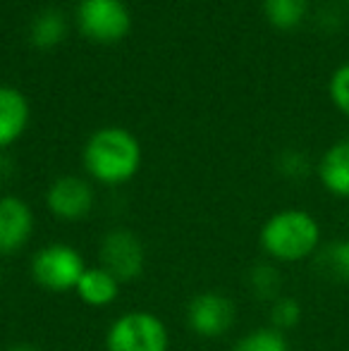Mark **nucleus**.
<instances>
[{
  "mask_svg": "<svg viewBox=\"0 0 349 351\" xmlns=\"http://www.w3.org/2000/svg\"><path fill=\"white\" fill-rule=\"evenodd\" d=\"M34 230V215L29 206L17 196L0 199V254L22 249Z\"/></svg>",
  "mask_w": 349,
  "mask_h": 351,
  "instance_id": "1a4fd4ad",
  "label": "nucleus"
},
{
  "mask_svg": "<svg viewBox=\"0 0 349 351\" xmlns=\"http://www.w3.org/2000/svg\"><path fill=\"white\" fill-rule=\"evenodd\" d=\"M321 227L306 210H280L261 230V246L273 258L294 263L316 254Z\"/></svg>",
  "mask_w": 349,
  "mask_h": 351,
  "instance_id": "f03ea898",
  "label": "nucleus"
},
{
  "mask_svg": "<svg viewBox=\"0 0 349 351\" xmlns=\"http://www.w3.org/2000/svg\"><path fill=\"white\" fill-rule=\"evenodd\" d=\"M186 320H189V328L201 337H220L232 328L234 304L228 296L206 291L189 304Z\"/></svg>",
  "mask_w": 349,
  "mask_h": 351,
  "instance_id": "0eeeda50",
  "label": "nucleus"
},
{
  "mask_svg": "<svg viewBox=\"0 0 349 351\" xmlns=\"http://www.w3.org/2000/svg\"><path fill=\"white\" fill-rule=\"evenodd\" d=\"M299 318H302V306L294 299H289V296H282V299H278L273 304L270 320H273V328L280 330V332L294 328V325L299 323Z\"/></svg>",
  "mask_w": 349,
  "mask_h": 351,
  "instance_id": "f3484780",
  "label": "nucleus"
},
{
  "mask_svg": "<svg viewBox=\"0 0 349 351\" xmlns=\"http://www.w3.org/2000/svg\"><path fill=\"white\" fill-rule=\"evenodd\" d=\"M77 294L88 306H108L117 296V280L103 268L84 270L80 285H77Z\"/></svg>",
  "mask_w": 349,
  "mask_h": 351,
  "instance_id": "ddd939ff",
  "label": "nucleus"
},
{
  "mask_svg": "<svg viewBox=\"0 0 349 351\" xmlns=\"http://www.w3.org/2000/svg\"><path fill=\"white\" fill-rule=\"evenodd\" d=\"M84 261L72 246L51 244L36 254L32 263L34 280L51 291L77 289L82 275H84Z\"/></svg>",
  "mask_w": 349,
  "mask_h": 351,
  "instance_id": "39448f33",
  "label": "nucleus"
},
{
  "mask_svg": "<svg viewBox=\"0 0 349 351\" xmlns=\"http://www.w3.org/2000/svg\"><path fill=\"white\" fill-rule=\"evenodd\" d=\"M309 0H263V12L273 27L294 29L304 19Z\"/></svg>",
  "mask_w": 349,
  "mask_h": 351,
  "instance_id": "2eb2a0df",
  "label": "nucleus"
},
{
  "mask_svg": "<svg viewBox=\"0 0 349 351\" xmlns=\"http://www.w3.org/2000/svg\"><path fill=\"white\" fill-rule=\"evenodd\" d=\"M84 165L93 180L122 184L132 180L141 165L139 141L122 127H103L86 141Z\"/></svg>",
  "mask_w": 349,
  "mask_h": 351,
  "instance_id": "f257e3e1",
  "label": "nucleus"
},
{
  "mask_svg": "<svg viewBox=\"0 0 349 351\" xmlns=\"http://www.w3.org/2000/svg\"><path fill=\"white\" fill-rule=\"evenodd\" d=\"M101 261L103 270H108L117 282L134 280L139 278L141 268H144V249L132 232L115 230L103 239Z\"/></svg>",
  "mask_w": 349,
  "mask_h": 351,
  "instance_id": "423d86ee",
  "label": "nucleus"
},
{
  "mask_svg": "<svg viewBox=\"0 0 349 351\" xmlns=\"http://www.w3.org/2000/svg\"><path fill=\"white\" fill-rule=\"evenodd\" d=\"M108 351H168V330L151 313H127L108 330Z\"/></svg>",
  "mask_w": 349,
  "mask_h": 351,
  "instance_id": "20e7f679",
  "label": "nucleus"
},
{
  "mask_svg": "<svg viewBox=\"0 0 349 351\" xmlns=\"http://www.w3.org/2000/svg\"><path fill=\"white\" fill-rule=\"evenodd\" d=\"M252 287L261 299H273L280 289V275L270 265H258L252 273Z\"/></svg>",
  "mask_w": 349,
  "mask_h": 351,
  "instance_id": "a211bd4d",
  "label": "nucleus"
},
{
  "mask_svg": "<svg viewBox=\"0 0 349 351\" xmlns=\"http://www.w3.org/2000/svg\"><path fill=\"white\" fill-rule=\"evenodd\" d=\"M318 175L330 194L349 199V139L328 148L318 165Z\"/></svg>",
  "mask_w": 349,
  "mask_h": 351,
  "instance_id": "9b49d317",
  "label": "nucleus"
},
{
  "mask_svg": "<svg viewBox=\"0 0 349 351\" xmlns=\"http://www.w3.org/2000/svg\"><path fill=\"white\" fill-rule=\"evenodd\" d=\"M10 351H36V349H32V347H12Z\"/></svg>",
  "mask_w": 349,
  "mask_h": 351,
  "instance_id": "412c9836",
  "label": "nucleus"
},
{
  "mask_svg": "<svg viewBox=\"0 0 349 351\" xmlns=\"http://www.w3.org/2000/svg\"><path fill=\"white\" fill-rule=\"evenodd\" d=\"M330 96H333V101H335V106L340 108L345 115H349V62L333 74Z\"/></svg>",
  "mask_w": 349,
  "mask_h": 351,
  "instance_id": "6ab92c4d",
  "label": "nucleus"
},
{
  "mask_svg": "<svg viewBox=\"0 0 349 351\" xmlns=\"http://www.w3.org/2000/svg\"><path fill=\"white\" fill-rule=\"evenodd\" d=\"M29 122V103L17 88L0 86V148L24 134Z\"/></svg>",
  "mask_w": 349,
  "mask_h": 351,
  "instance_id": "9d476101",
  "label": "nucleus"
},
{
  "mask_svg": "<svg viewBox=\"0 0 349 351\" xmlns=\"http://www.w3.org/2000/svg\"><path fill=\"white\" fill-rule=\"evenodd\" d=\"M234 351H289V344L280 330L263 328L239 339Z\"/></svg>",
  "mask_w": 349,
  "mask_h": 351,
  "instance_id": "dca6fc26",
  "label": "nucleus"
},
{
  "mask_svg": "<svg viewBox=\"0 0 349 351\" xmlns=\"http://www.w3.org/2000/svg\"><path fill=\"white\" fill-rule=\"evenodd\" d=\"M65 34H67V19L56 8H48L43 12H38L32 19V24H29V41H32V46L41 48V51L58 46L65 38Z\"/></svg>",
  "mask_w": 349,
  "mask_h": 351,
  "instance_id": "f8f14e48",
  "label": "nucleus"
},
{
  "mask_svg": "<svg viewBox=\"0 0 349 351\" xmlns=\"http://www.w3.org/2000/svg\"><path fill=\"white\" fill-rule=\"evenodd\" d=\"M316 270L326 280L349 282V241L340 239L328 244L316 256Z\"/></svg>",
  "mask_w": 349,
  "mask_h": 351,
  "instance_id": "4468645a",
  "label": "nucleus"
},
{
  "mask_svg": "<svg viewBox=\"0 0 349 351\" xmlns=\"http://www.w3.org/2000/svg\"><path fill=\"white\" fill-rule=\"evenodd\" d=\"M77 24L96 43H115L130 34L132 14L122 0H80Z\"/></svg>",
  "mask_w": 349,
  "mask_h": 351,
  "instance_id": "7ed1b4c3",
  "label": "nucleus"
},
{
  "mask_svg": "<svg viewBox=\"0 0 349 351\" xmlns=\"http://www.w3.org/2000/svg\"><path fill=\"white\" fill-rule=\"evenodd\" d=\"M282 172L285 175H289V177H302V175H306V158L302 156V153H285L282 156Z\"/></svg>",
  "mask_w": 349,
  "mask_h": 351,
  "instance_id": "aec40b11",
  "label": "nucleus"
},
{
  "mask_svg": "<svg viewBox=\"0 0 349 351\" xmlns=\"http://www.w3.org/2000/svg\"><path fill=\"white\" fill-rule=\"evenodd\" d=\"M48 208L60 220H82L93 206V191L80 177H60L48 189Z\"/></svg>",
  "mask_w": 349,
  "mask_h": 351,
  "instance_id": "6e6552de",
  "label": "nucleus"
}]
</instances>
